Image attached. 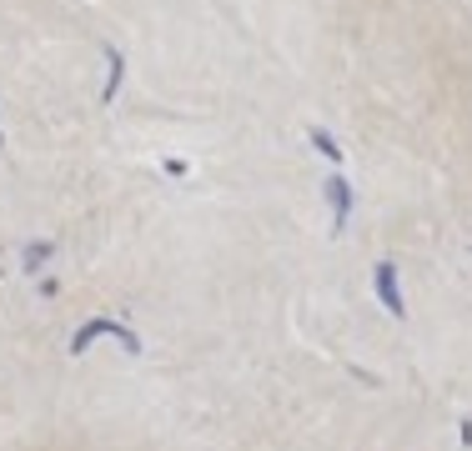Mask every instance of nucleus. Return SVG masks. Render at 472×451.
<instances>
[{"mask_svg":"<svg viewBox=\"0 0 472 451\" xmlns=\"http://www.w3.org/2000/svg\"><path fill=\"white\" fill-rule=\"evenodd\" d=\"M377 291H382V301H387V311H402V296H397V281H392V266H377Z\"/></svg>","mask_w":472,"mask_h":451,"instance_id":"f257e3e1","label":"nucleus"},{"mask_svg":"<svg viewBox=\"0 0 472 451\" xmlns=\"http://www.w3.org/2000/svg\"><path fill=\"white\" fill-rule=\"evenodd\" d=\"M327 191H332V206H337V216H347V181H327Z\"/></svg>","mask_w":472,"mask_h":451,"instance_id":"f03ea898","label":"nucleus"},{"mask_svg":"<svg viewBox=\"0 0 472 451\" xmlns=\"http://www.w3.org/2000/svg\"><path fill=\"white\" fill-rule=\"evenodd\" d=\"M46 256H51V246H46V241H40V246H30V251H26V271H36Z\"/></svg>","mask_w":472,"mask_h":451,"instance_id":"7ed1b4c3","label":"nucleus"}]
</instances>
